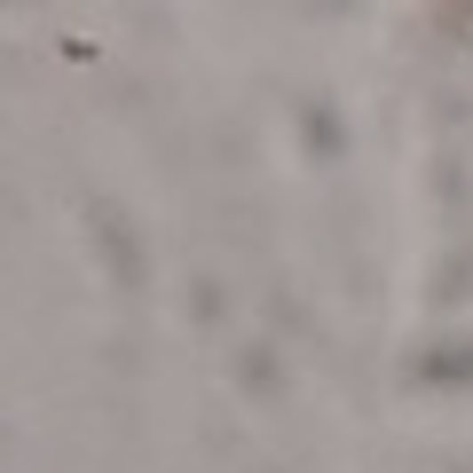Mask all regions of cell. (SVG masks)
<instances>
[{"label": "cell", "mask_w": 473, "mask_h": 473, "mask_svg": "<svg viewBox=\"0 0 473 473\" xmlns=\"http://www.w3.org/2000/svg\"><path fill=\"white\" fill-rule=\"evenodd\" d=\"M308 142H324V158H332V142H340V126H332V111H308Z\"/></svg>", "instance_id": "obj_1"}]
</instances>
